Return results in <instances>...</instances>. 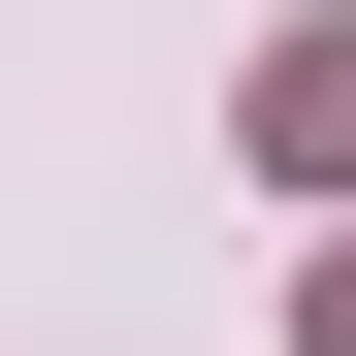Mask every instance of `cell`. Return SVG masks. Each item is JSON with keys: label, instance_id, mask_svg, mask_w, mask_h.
<instances>
[{"label": "cell", "instance_id": "cell-1", "mask_svg": "<svg viewBox=\"0 0 356 356\" xmlns=\"http://www.w3.org/2000/svg\"><path fill=\"white\" fill-rule=\"evenodd\" d=\"M259 162H291V195H356V33H291V65H259Z\"/></svg>", "mask_w": 356, "mask_h": 356}, {"label": "cell", "instance_id": "cell-2", "mask_svg": "<svg viewBox=\"0 0 356 356\" xmlns=\"http://www.w3.org/2000/svg\"><path fill=\"white\" fill-rule=\"evenodd\" d=\"M324 356H356V259H324Z\"/></svg>", "mask_w": 356, "mask_h": 356}]
</instances>
